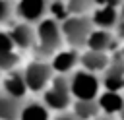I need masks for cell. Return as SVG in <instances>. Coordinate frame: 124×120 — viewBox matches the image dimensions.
<instances>
[{
	"instance_id": "cell-22",
	"label": "cell",
	"mask_w": 124,
	"mask_h": 120,
	"mask_svg": "<svg viewBox=\"0 0 124 120\" xmlns=\"http://www.w3.org/2000/svg\"><path fill=\"white\" fill-rule=\"evenodd\" d=\"M95 6H112V8H120L124 4V0H93Z\"/></svg>"
},
{
	"instance_id": "cell-19",
	"label": "cell",
	"mask_w": 124,
	"mask_h": 120,
	"mask_svg": "<svg viewBox=\"0 0 124 120\" xmlns=\"http://www.w3.org/2000/svg\"><path fill=\"white\" fill-rule=\"evenodd\" d=\"M48 15L62 23L66 17L72 15L70 14V8H68V2L66 0H50L48 2Z\"/></svg>"
},
{
	"instance_id": "cell-4",
	"label": "cell",
	"mask_w": 124,
	"mask_h": 120,
	"mask_svg": "<svg viewBox=\"0 0 124 120\" xmlns=\"http://www.w3.org/2000/svg\"><path fill=\"white\" fill-rule=\"evenodd\" d=\"M101 85H103L101 77L83 68H78L76 72L70 74V87L74 99H81V101L97 99L101 95Z\"/></svg>"
},
{
	"instance_id": "cell-12",
	"label": "cell",
	"mask_w": 124,
	"mask_h": 120,
	"mask_svg": "<svg viewBox=\"0 0 124 120\" xmlns=\"http://www.w3.org/2000/svg\"><path fill=\"white\" fill-rule=\"evenodd\" d=\"M16 43L12 41L8 31H0V72L16 70L19 64V54L16 52Z\"/></svg>"
},
{
	"instance_id": "cell-31",
	"label": "cell",
	"mask_w": 124,
	"mask_h": 120,
	"mask_svg": "<svg viewBox=\"0 0 124 120\" xmlns=\"http://www.w3.org/2000/svg\"><path fill=\"white\" fill-rule=\"evenodd\" d=\"M118 120H120V118H118Z\"/></svg>"
},
{
	"instance_id": "cell-18",
	"label": "cell",
	"mask_w": 124,
	"mask_h": 120,
	"mask_svg": "<svg viewBox=\"0 0 124 120\" xmlns=\"http://www.w3.org/2000/svg\"><path fill=\"white\" fill-rule=\"evenodd\" d=\"M72 112H74L79 120H95V118L101 114V106H99V101H97V99H89V101L74 99Z\"/></svg>"
},
{
	"instance_id": "cell-13",
	"label": "cell",
	"mask_w": 124,
	"mask_h": 120,
	"mask_svg": "<svg viewBox=\"0 0 124 120\" xmlns=\"http://www.w3.org/2000/svg\"><path fill=\"white\" fill-rule=\"evenodd\" d=\"M110 56L112 54H108V52H99V50L85 48L79 56V68H83L87 72H93V74H103L110 64Z\"/></svg>"
},
{
	"instance_id": "cell-11",
	"label": "cell",
	"mask_w": 124,
	"mask_h": 120,
	"mask_svg": "<svg viewBox=\"0 0 124 120\" xmlns=\"http://www.w3.org/2000/svg\"><path fill=\"white\" fill-rule=\"evenodd\" d=\"M118 43H120V41L116 39V35H114L110 29H99V27H95V29L91 31L89 39H87V46H85V48L112 54V52H116L114 48H116Z\"/></svg>"
},
{
	"instance_id": "cell-17",
	"label": "cell",
	"mask_w": 124,
	"mask_h": 120,
	"mask_svg": "<svg viewBox=\"0 0 124 120\" xmlns=\"http://www.w3.org/2000/svg\"><path fill=\"white\" fill-rule=\"evenodd\" d=\"M21 106H23V101L0 89V120H19Z\"/></svg>"
},
{
	"instance_id": "cell-15",
	"label": "cell",
	"mask_w": 124,
	"mask_h": 120,
	"mask_svg": "<svg viewBox=\"0 0 124 120\" xmlns=\"http://www.w3.org/2000/svg\"><path fill=\"white\" fill-rule=\"evenodd\" d=\"M97 101H99L101 112H105V114L120 116V112L124 108V93L122 91H108V89H105L97 97Z\"/></svg>"
},
{
	"instance_id": "cell-24",
	"label": "cell",
	"mask_w": 124,
	"mask_h": 120,
	"mask_svg": "<svg viewBox=\"0 0 124 120\" xmlns=\"http://www.w3.org/2000/svg\"><path fill=\"white\" fill-rule=\"evenodd\" d=\"M114 35H116V39L120 41V43H124V19L120 17V21L116 23V27H114Z\"/></svg>"
},
{
	"instance_id": "cell-29",
	"label": "cell",
	"mask_w": 124,
	"mask_h": 120,
	"mask_svg": "<svg viewBox=\"0 0 124 120\" xmlns=\"http://www.w3.org/2000/svg\"><path fill=\"white\" fill-rule=\"evenodd\" d=\"M122 52H124V46H122Z\"/></svg>"
},
{
	"instance_id": "cell-5",
	"label": "cell",
	"mask_w": 124,
	"mask_h": 120,
	"mask_svg": "<svg viewBox=\"0 0 124 120\" xmlns=\"http://www.w3.org/2000/svg\"><path fill=\"white\" fill-rule=\"evenodd\" d=\"M23 74H25V81H27L29 93H43L50 85L52 77L56 75L52 66H50V60H45V58L31 60L23 68Z\"/></svg>"
},
{
	"instance_id": "cell-8",
	"label": "cell",
	"mask_w": 124,
	"mask_h": 120,
	"mask_svg": "<svg viewBox=\"0 0 124 120\" xmlns=\"http://www.w3.org/2000/svg\"><path fill=\"white\" fill-rule=\"evenodd\" d=\"M12 41L16 43V46L19 50H35L37 46V27L33 23H27V21H16L10 25L8 29Z\"/></svg>"
},
{
	"instance_id": "cell-25",
	"label": "cell",
	"mask_w": 124,
	"mask_h": 120,
	"mask_svg": "<svg viewBox=\"0 0 124 120\" xmlns=\"http://www.w3.org/2000/svg\"><path fill=\"white\" fill-rule=\"evenodd\" d=\"M95 120H116V118H114L112 114H105V112H101V114H99Z\"/></svg>"
},
{
	"instance_id": "cell-23",
	"label": "cell",
	"mask_w": 124,
	"mask_h": 120,
	"mask_svg": "<svg viewBox=\"0 0 124 120\" xmlns=\"http://www.w3.org/2000/svg\"><path fill=\"white\" fill-rule=\"evenodd\" d=\"M52 120H79V118H78L74 112H68V110H64V112H56Z\"/></svg>"
},
{
	"instance_id": "cell-21",
	"label": "cell",
	"mask_w": 124,
	"mask_h": 120,
	"mask_svg": "<svg viewBox=\"0 0 124 120\" xmlns=\"http://www.w3.org/2000/svg\"><path fill=\"white\" fill-rule=\"evenodd\" d=\"M16 15V2L14 0H0V23H6Z\"/></svg>"
},
{
	"instance_id": "cell-28",
	"label": "cell",
	"mask_w": 124,
	"mask_h": 120,
	"mask_svg": "<svg viewBox=\"0 0 124 120\" xmlns=\"http://www.w3.org/2000/svg\"><path fill=\"white\" fill-rule=\"evenodd\" d=\"M0 79H2V72H0Z\"/></svg>"
},
{
	"instance_id": "cell-30",
	"label": "cell",
	"mask_w": 124,
	"mask_h": 120,
	"mask_svg": "<svg viewBox=\"0 0 124 120\" xmlns=\"http://www.w3.org/2000/svg\"><path fill=\"white\" fill-rule=\"evenodd\" d=\"M122 93H124V89H122Z\"/></svg>"
},
{
	"instance_id": "cell-26",
	"label": "cell",
	"mask_w": 124,
	"mask_h": 120,
	"mask_svg": "<svg viewBox=\"0 0 124 120\" xmlns=\"http://www.w3.org/2000/svg\"><path fill=\"white\" fill-rule=\"evenodd\" d=\"M118 10H120V17H122V19H124V4H122V6H120V8H118Z\"/></svg>"
},
{
	"instance_id": "cell-7",
	"label": "cell",
	"mask_w": 124,
	"mask_h": 120,
	"mask_svg": "<svg viewBox=\"0 0 124 120\" xmlns=\"http://www.w3.org/2000/svg\"><path fill=\"white\" fill-rule=\"evenodd\" d=\"M48 2L50 0H16V15L21 21L37 25L48 15Z\"/></svg>"
},
{
	"instance_id": "cell-10",
	"label": "cell",
	"mask_w": 124,
	"mask_h": 120,
	"mask_svg": "<svg viewBox=\"0 0 124 120\" xmlns=\"http://www.w3.org/2000/svg\"><path fill=\"white\" fill-rule=\"evenodd\" d=\"M0 89L4 93H8V95L19 99V101H25V97L29 93V87H27L23 70H10V72H6V75L2 77V87Z\"/></svg>"
},
{
	"instance_id": "cell-9",
	"label": "cell",
	"mask_w": 124,
	"mask_h": 120,
	"mask_svg": "<svg viewBox=\"0 0 124 120\" xmlns=\"http://www.w3.org/2000/svg\"><path fill=\"white\" fill-rule=\"evenodd\" d=\"M79 56H81V52H79V48H62V50H58L52 58H48L50 60V66H52V70H54V74H58V75H70L72 72H76L78 70V66H79Z\"/></svg>"
},
{
	"instance_id": "cell-16",
	"label": "cell",
	"mask_w": 124,
	"mask_h": 120,
	"mask_svg": "<svg viewBox=\"0 0 124 120\" xmlns=\"http://www.w3.org/2000/svg\"><path fill=\"white\" fill-rule=\"evenodd\" d=\"M50 112L52 110L43 101L31 99V101H23L19 120H52L50 118Z\"/></svg>"
},
{
	"instance_id": "cell-20",
	"label": "cell",
	"mask_w": 124,
	"mask_h": 120,
	"mask_svg": "<svg viewBox=\"0 0 124 120\" xmlns=\"http://www.w3.org/2000/svg\"><path fill=\"white\" fill-rule=\"evenodd\" d=\"M66 2L72 15H89V12H93L95 8L93 0H66Z\"/></svg>"
},
{
	"instance_id": "cell-3",
	"label": "cell",
	"mask_w": 124,
	"mask_h": 120,
	"mask_svg": "<svg viewBox=\"0 0 124 120\" xmlns=\"http://www.w3.org/2000/svg\"><path fill=\"white\" fill-rule=\"evenodd\" d=\"M95 29L91 14L89 15H70L62 21V33H64V41L72 46V48H83L87 46V39L91 35V31Z\"/></svg>"
},
{
	"instance_id": "cell-14",
	"label": "cell",
	"mask_w": 124,
	"mask_h": 120,
	"mask_svg": "<svg viewBox=\"0 0 124 120\" xmlns=\"http://www.w3.org/2000/svg\"><path fill=\"white\" fill-rule=\"evenodd\" d=\"M91 19H93L95 27L114 31L116 23L120 21V10L112 8V6H95L91 12Z\"/></svg>"
},
{
	"instance_id": "cell-2",
	"label": "cell",
	"mask_w": 124,
	"mask_h": 120,
	"mask_svg": "<svg viewBox=\"0 0 124 120\" xmlns=\"http://www.w3.org/2000/svg\"><path fill=\"white\" fill-rule=\"evenodd\" d=\"M52 112H64L74 105V95L70 87V75H54L50 85L43 91L41 99Z\"/></svg>"
},
{
	"instance_id": "cell-27",
	"label": "cell",
	"mask_w": 124,
	"mask_h": 120,
	"mask_svg": "<svg viewBox=\"0 0 124 120\" xmlns=\"http://www.w3.org/2000/svg\"><path fill=\"white\" fill-rule=\"evenodd\" d=\"M120 120H124V108H122V112H120V116H118Z\"/></svg>"
},
{
	"instance_id": "cell-1",
	"label": "cell",
	"mask_w": 124,
	"mask_h": 120,
	"mask_svg": "<svg viewBox=\"0 0 124 120\" xmlns=\"http://www.w3.org/2000/svg\"><path fill=\"white\" fill-rule=\"evenodd\" d=\"M37 46H35V54L37 58H52L58 50H62L64 41V33H62V23L56 21L54 17L46 15L45 19H41L37 25Z\"/></svg>"
},
{
	"instance_id": "cell-6",
	"label": "cell",
	"mask_w": 124,
	"mask_h": 120,
	"mask_svg": "<svg viewBox=\"0 0 124 120\" xmlns=\"http://www.w3.org/2000/svg\"><path fill=\"white\" fill-rule=\"evenodd\" d=\"M103 87L108 91H122L124 89V52L122 48L112 52L108 68L101 74Z\"/></svg>"
}]
</instances>
